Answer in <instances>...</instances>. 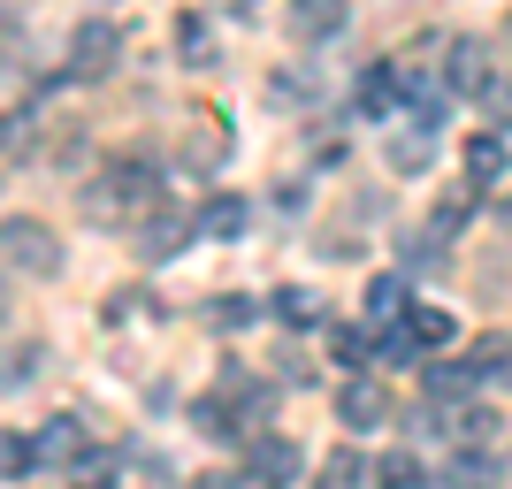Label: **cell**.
Wrapping results in <instances>:
<instances>
[{"label":"cell","mask_w":512,"mask_h":489,"mask_svg":"<svg viewBox=\"0 0 512 489\" xmlns=\"http://www.w3.org/2000/svg\"><path fill=\"white\" fill-rule=\"evenodd\" d=\"M39 375H46V344H8V390L39 383Z\"/></svg>","instance_id":"23"},{"label":"cell","mask_w":512,"mask_h":489,"mask_svg":"<svg viewBox=\"0 0 512 489\" xmlns=\"http://www.w3.org/2000/svg\"><path fill=\"white\" fill-rule=\"evenodd\" d=\"M451 436H467V444H490V436H497V413H490V405H459V428H451Z\"/></svg>","instance_id":"31"},{"label":"cell","mask_w":512,"mask_h":489,"mask_svg":"<svg viewBox=\"0 0 512 489\" xmlns=\"http://www.w3.org/2000/svg\"><path fill=\"white\" fill-rule=\"evenodd\" d=\"M268 306H276L283 329H314V321H321V298L306 291V283H276V298H268Z\"/></svg>","instance_id":"19"},{"label":"cell","mask_w":512,"mask_h":489,"mask_svg":"<svg viewBox=\"0 0 512 489\" xmlns=\"http://www.w3.org/2000/svg\"><path fill=\"white\" fill-rule=\"evenodd\" d=\"M39 459L46 467H85L92 474V428L77 421V413H54V421L39 428Z\"/></svg>","instance_id":"5"},{"label":"cell","mask_w":512,"mask_h":489,"mask_svg":"<svg viewBox=\"0 0 512 489\" xmlns=\"http://www.w3.org/2000/svg\"><path fill=\"white\" fill-rule=\"evenodd\" d=\"M444 77L459 100H482V92L497 85V69H490V39H451L444 46Z\"/></svg>","instance_id":"3"},{"label":"cell","mask_w":512,"mask_h":489,"mask_svg":"<svg viewBox=\"0 0 512 489\" xmlns=\"http://www.w3.org/2000/svg\"><path fill=\"white\" fill-rule=\"evenodd\" d=\"M245 222H253V214H245V199H230V192H214L207 207H199V237H222V245H237Z\"/></svg>","instance_id":"12"},{"label":"cell","mask_w":512,"mask_h":489,"mask_svg":"<svg viewBox=\"0 0 512 489\" xmlns=\"http://www.w3.org/2000/svg\"><path fill=\"white\" fill-rule=\"evenodd\" d=\"M474 383H482V367H474V360H444V367H428V398H459V405H467L474 398Z\"/></svg>","instance_id":"16"},{"label":"cell","mask_w":512,"mask_h":489,"mask_svg":"<svg viewBox=\"0 0 512 489\" xmlns=\"http://www.w3.org/2000/svg\"><path fill=\"white\" fill-rule=\"evenodd\" d=\"M497 39H505V46H512V8H505V31H497Z\"/></svg>","instance_id":"34"},{"label":"cell","mask_w":512,"mask_h":489,"mask_svg":"<svg viewBox=\"0 0 512 489\" xmlns=\"http://www.w3.org/2000/svg\"><path fill=\"white\" fill-rule=\"evenodd\" d=\"M8 268H16V276H31V283H46V276H62V237L46 230V222H31V214H16V222H8Z\"/></svg>","instance_id":"2"},{"label":"cell","mask_w":512,"mask_h":489,"mask_svg":"<svg viewBox=\"0 0 512 489\" xmlns=\"http://www.w3.org/2000/svg\"><path fill=\"white\" fill-rule=\"evenodd\" d=\"M406 329H413L421 344H451V314H444V306H413Z\"/></svg>","instance_id":"27"},{"label":"cell","mask_w":512,"mask_h":489,"mask_svg":"<svg viewBox=\"0 0 512 489\" xmlns=\"http://www.w3.org/2000/svg\"><path fill=\"white\" fill-rule=\"evenodd\" d=\"M444 489H497V459H490L482 444L451 451V467H444Z\"/></svg>","instance_id":"13"},{"label":"cell","mask_w":512,"mask_h":489,"mask_svg":"<svg viewBox=\"0 0 512 489\" xmlns=\"http://www.w3.org/2000/svg\"><path fill=\"white\" fill-rule=\"evenodd\" d=\"M77 207H85V222H107V230H115V222H130V214L146 222V214L169 207V199H161V184H153V161H146V153H115L85 192H77Z\"/></svg>","instance_id":"1"},{"label":"cell","mask_w":512,"mask_h":489,"mask_svg":"<svg viewBox=\"0 0 512 489\" xmlns=\"http://www.w3.org/2000/svg\"><path fill=\"white\" fill-rule=\"evenodd\" d=\"M31 467H46V459H39V436H23V428H8V482H23Z\"/></svg>","instance_id":"28"},{"label":"cell","mask_w":512,"mask_h":489,"mask_svg":"<svg viewBox=\"0 0 512 489\" xmlns=\"http://www.w3.org/2000/svg\"><path fill=\"white\" fill-rule=\"evenodd\" d=\"M337 421L344 428H383L390 421L383 383H375V375H344V383H337Z\"/></svg>","instance_id":"7"},{"label":"cell","mask_w":512,"mask_h":489,"mask_svg":"<svg viewBox=\"0 0 512 489\" xmlns=\"http://www.w3.org/2000/svg\"><path fill=\"white\" fill-rule=\"evenodd\" d=\"M467 360H474V367H482V383H497V390H512V337H505V329H490V337L474 344Z\"/></svg>","instance_id":"20"},{"label":"cell","mask_w":512,"mask_h":489,"mask_svg":"<svg viewBox=\"0 0 512 489\" xmlns=\"http://www.w3.org/2000/svg\"><path fill=\"white\" fill-rule=\"evenodd\" d=\"M283 31H291L299 46L337 39V31H344V0H291V8H283Z\"/></svg>","instance_id":"8"},{"label":"cell","mask_w":512,"mask_h":489,"mask_svg":"<svg viewBox=\"0 0 512 489\" xmlns=\"http://www.w3.org/2000/svg\"><path fill=\"white\" fill-rule=\"evenodd\" d=\"M375 489H428V474H421L413 451H390L383 467H375Z\"/></svg>","instance_id":"22"},{"label":"cell","mask_w":512,"mask_h":489,"mask_svg":"<svg viewBox=\"0 0 512 489\" xmlns=\"http://www.w3.org/2000/svg\"><path fill=\"white\" fill-rule=\"evenodd\" d=\"M367 314H375V321H406L413 314V283L406 276H375V283H367Z\"/></svg>","instance_id":"18"},{"label":"cell","mask_w":512,"mask_h":489,"mask_svg":"<svg viewBox=\"0 0 512 489\" xmlns=\"http://www.w3.org/2000/svg\"><path fill=\"white\" fill-rule=\"evenodd\" d=\"M467 176H474V192H490V184H505V138H467Z\"/></svg>","instance_id":"14"},{"label":"cell","mask_w":512,"mask_h":489,"mask_svg":"<svg viewBox=\"0 0 512 489\" xmlns=\"http://www.w3.org/2000/svg\"><path fill=\"white\" fill-rule=\"evenodd\" d=\"M176 54H184V69H214V62H222V46H214V23L199 16V8H184V16H176Z\"/></svg>","instance_id":"11"},{"label":"cell","mask_w":512,"mask_h":489,"mask_svg":"<svg viewBox=\"0 0 512 489\" xmlns=\"http://www.w3.org/2000/svg\"><path fill=\"white\" fill-rule=\"evenodd\" d=\"M253 474L260 482H291V474H299V444H291V436H260L253 444Z\"/></svg>","instance_id":"15"},{"label":"cell","mask_w":512,"mask_h":489,"mask_svg":"<svg viewBox=\"0 0 512 489\" xmlns=\"http://www.w3.org/2000/svg\"><path fill=\"white\" fill-rule=\"evenodd\" d=\"M199 214H176V207H153L146 222H138V260H176L184 245H192Z\"/></svg>","instance_id":"4"},{"label":"cell","mask_w":512,"mask_h":489,"mask_svg":"<svg viewBox=\"0 0 512 489\" xmlns=\"http://www.w3.org/2000/svg\"><path fill=\"white\" fill-rule=\"evenodd\" d=\"M245 489H260V482H245Z\"/></svg>","instance_id":"35"},{"label":"cell","mask_w":512,"mask_h":489,"mask_svg":"<svg viewBox=\"0 0 512 489\" xmlns=\"http://www.w3.org/2000/svg\"><path fill=\"white\" fill-rule=\"evenodd\" d=\"M421 352H428V344H421V337H413L406 321H398V329H390V337H383V344H375V360H383V367H413V360H421Z\"/></svg>","instance_id":"25"},{"label":"cell","mask_w":512,"mask_h":489,"mask_svg":"<svg viewBox=\"0 0 512 489\" xmlns=\"http://www.w3.org/2000/svg\"><path fill=\"white\" fill-rule=\"evenodd\" d=\"M268 100H283V107L314 100V77H306V69H276V77H268Z\"/></svg>","instance_id":"30"},{"label":"cell","mask_w":512,"mask_h":489,"mask_svg":"<svg viewBox=\"0 0 512 489\" xmlns=\"http://www.w3.org/2000/svg\"><path fill=\"white\" fill-rule=\"evenodd\" d=\"M253 321H260V306H253L245 291H214V298H207V329H222V337L253 329Z\"/></svg>","instance_id":"17"},{"label":"cell","mask_w":512,"mask_h":489,"mask_svg":"<svg viewBox=\"0 0 512 489\" xmlns=\"http://www.w3.org/2000/svg\"><path fill=\"white\" fill-rule=\"evenodd\" d=\"M123 54V31L115 23H77V39H69V77H107Z\"/></svg>","instance_id":"6"},{"label":"cell","mask_w":512,"mask_h":489,"mask_svg":"<svg viewBox=\"0 0 512 489\" xmlns=\"http://www.w3.org/2000/svg\"><path fill=\"white\" fill-rule=\"evenodd\" d=\"M406 268H413V276H436V268H444V237L421 230V237L406 245Z\"/></svg>","instance_id":"29"},{"label":"cell","mask_w":512,"mask_h":489,"mask_svg":"<svg viewBox=\"0 0 512 489\" xmlns=\"http://www.w3.org/2000/svg\"><path fill=\"white\" fill-rule=\"evenodd\" d=\"M360 482H367V459H360V451H329L321 474H314V489H360Z\"/></svg>","instance_id":"21"},{"label":"cell","mask_w":512,"mask_h":489,"mask_svg":"<svg viewBox=\"0 0 512 489\" xmlns=\"http://www.w3.org/2000/svg\"><path fill=\"white\" fill-rule=\"evenodd\" d=\"M329 352H337V367H352V375H360V367L375 360V344H367V329H329Z\"/></svg>","instance_id":"24"},{"label":"cell","mask_w":512,"mask_h":489,"mask_svg":"<svg viewBox=\"0 0 512 489\" xmlns=\"http://www.w3.org/2000/svg\"><path fill=\"white\" fill-rule=\"evenodd\" d=\"M482 100H490V123L505 130V123H512V85H490V92H482Z\"/></svg>","instance_id":"32"},{"label":"cell","mask_w":512,"mask_h":489,"mask_svg":"<svg viewBox=\"0 0 512 489\" xmlns=\"http://www.w3.org/2000/svg\"><path fill=\"white\" fill-rule=\"evenodd\" d=\"M406 130H390V146H383V161H390V176H428V161H436V138H428V123H413V115H398Z\"/></svg>","instance_id":"10"},{"label":"cell","mask_w":512,"mask_h":489,"mask_svg":"<svg viewBox=\"0 0 512 489\" xmlns=\"http://www.w3.org/2000/svg\"><path fill=\"white\" fill-rule=\"evenodd\" d=\"M230 153H237V138H230V123H222V115H199V123L184 130V161H192L199 176H214Z\"/></svg>","instance_id":"9"},{"label":"cell","mask_w":512,"mask_h":489,"mask_svg":"<svg viewBox=\"0 0 512 489\" xmlns=\"http://www.w3.org/2000/svg\"><path fill=\"white\" fill-rule=\"evenodd\" d=\"M467 222H474V192H444V199H436V222H428V230L451 237V230H467Z\"/></svg>","instance_id":"26"},{"label":"cell","mask_w":512,"mask_h":489,"mask_svg":"<svg viewBox=\"0 0 512 489\" xmlns=\"http://www.w3.org/2000/svg\"><path fill=\"white\" fill-rule=\"evenodd\" d=\"M222 8H230V16H260V0H222Z\"/></svg>","instance_id":"33"}]
</instances>
